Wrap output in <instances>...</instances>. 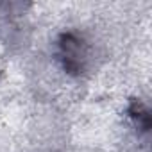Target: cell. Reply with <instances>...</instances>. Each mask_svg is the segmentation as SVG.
I'll return each mask as SVG.
<instances>
[{
    "label": "cell",
    "instance_id": "2",
    "mask_svg": "<svg viewBox=\"0 0 152 152\" xmlns=\"http://www.w3.org/2000/svg\"><path fill=\"white\" fill-rule=\"evenodd\" d=\"M129 116L140 125V129L143 132H148L150 131V125H152V116H150V111L145 104H141L140 100H132L129 109H127Z\"/></svg>",
    "mask_w": 152,
    "mask_h": 152
},
{
    "label": "cell",
    "instance_id": "1",
    "mask_svg": "<svg viewBox=\"0 0 152 152\" xmlns=\"http://www.w3.org/2000/svg\"><path fill=\"white\" fill-rule=\"evenodd\" d=\"M59 54L63 68L70 75H79L84 70L86 61V45L73 32H64L59 38Z\"/></svg>",
    "mask_w": 152,
    "mask_h": 152
}]
</instances>
